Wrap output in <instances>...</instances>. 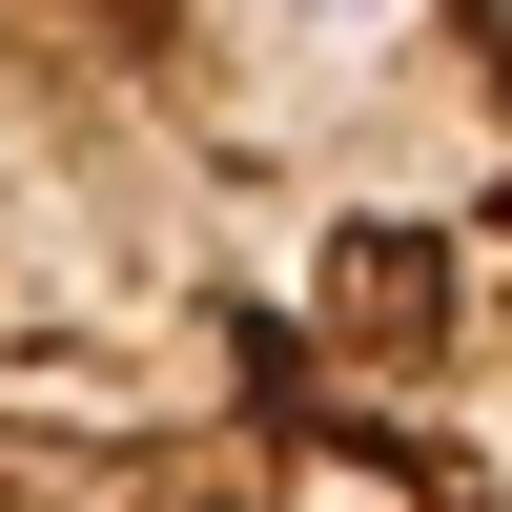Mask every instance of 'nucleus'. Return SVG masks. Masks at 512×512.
Returning <instances> with one entry per match:
<instances>
[{
	"instance_id": "obj_1",
	"label": "nucleus",
	"mask_w": 512,
	"mask_h": 512,
	"mask_svg": "<svg viewBox=\"0 0 512 512\" xmlns=\"http://www.w3.org/2000/svg\"><path fill=\"white\" fill-rule=\"evenodd\" d=\"M0 512H512V0H0Z\"/></svg>"
}]
</instances>
